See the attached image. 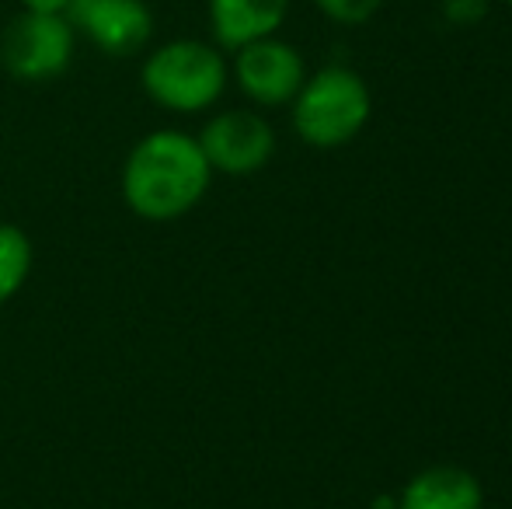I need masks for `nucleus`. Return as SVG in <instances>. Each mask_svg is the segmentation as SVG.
Listing matches in <instances>:
<instances>
[{"label": "nucleus", "mask_w": 512, "mask_h": 509, "mask_svg": "<svg viewBox=\"0 0 512 509\" xmlns=\"http://www.w3.org/2000/svg\"><path fill=\"white\" fill-rule=\"evenodd\" d=\"M206 7L216 46L227 53L244 42L276 35L290 14V0H206Z\"/></svg>", "instance_id": "obj_8"}, {"label": "nucleus", "mask_w": 512, "mask_h": 509, "mask_svg": "<svg viewBox=\"0 0 512 509\" xmlns=\"http://www.w3.org/2000/svg\"><path fill=\"white\" fill-rule=\"evenodd\" d=\"M297 136L307 147L338 150L352 143L373 116V95L352 67L331 63L307 74L304 88L290 102Z\"/></svg>", "instance_id": "obj_3"}, {"label": "nucleus", "mask_w": 512, "mask_h": 509, "mask_svg": "<svg viewBox=\"0 0 512 509\" xmlns=\"http://www.w3.org/2000/svg\"><path fill=\"white\" fill-rule=\"evenodd\" d=\"M196 140L203 147L213 175L216 171L234 178L255 175L276 154V129L269 126V119L251 109L216 112Z\"/></svg>", "instance_id": "obj_6"}, {"label": "nucleus", "mask_w": 512, "mask_h": 509, "mask_svg": "<svg viewBox=\"0 0 512 509\" xmlns=\"http://www.w3.org/2000/svg\"><path fill=\"white\" fill-rule=\"evenodd\" d=\"M67 7L70 0H21V11H32V14H63L67 18Z\"/></svg>", "instance_id": "obj_13"}, {"label": "nucleus", "mask_w": 512, "mask_h": 509, "mask_svg": "<svg viewBox=\"0 0 512 509\" xmlns=\"http://www.w3.org/2000/svg\"><path fill=\"white\" fill-rule=\"evenodd\" d=\"M443 14L450 25H478L488 14V0H443Z\"/></svg>", "instance_id": "obj_12"}, {"label": "nucleus", "mask_w": 512, "mask_h": 509, "mask_svg": "<svg viewBox=\"0 0 512 509\" xmlns=\"http://www.w3.org/2000/svg\"><path fill=\"white\" fill-rule=\"evenodd\" d=\"M230 77L244 98H251L262 109H279V105H290L304 88L307 63L297 46L283 42L279 35H265V39L234 49Z\"/></svg>", "instance_id": "obj_5"}, {"label": "nucleus", "mask_w": 512, "mask_h": 509, "mask_svg": "<svg viewBox=\"0 0 512 509\" xmlns=\"http://www.w3.org/2000/svg\"><path fill=\"white\" fill-rule=\"evenodd\" d=\"M35 265L32 238L18 224H0V304L18 297Z\"/></svg>", "instance_id": "obj_10"}, {"label": "nucleus", "mask_w": 512, "mask_h": 509, "mask_svg": "<svg viewBox=\"0 0 512 509\" xmlns=\"http://www.w3.org/2000/svg\"><path fill=\"white\" fill-rule=\"evenodd\" d=\"M67 21L108 56H133L154 32V14L143 0H70Z\"/></svg>", "instance_id": "obj_7"}, {"label": "nucleus", "mask_w": 512, "mask_h": 509, "mask_svg": "<svg viewBox=\"0 0 512 509\" xmlns=\"http://www.w3.org/2000/svg\"><path fill=\"white\" fill-rule=\"evenodd\" d=\"M213 182L203 147L182 129H154L133 143L122 164V199L136 217L168 224L192 213Z\"/></svg>", "instance_id": "obj_1"}, {"label": "nucleus", "mask_w": 512, "mask_h": 509, "mask_svg": "<svg viewBox=\"0 0 512 509\" xmlns=\"http://www.w3.org/2000/svg\"><path fill=\"white\" fill-rule=\"evenodd\" d=\"M77 49V28L63 14L21 11L0 39V63L11 77L28 84L67 74Z\"/></svg>", "instance_id": "obj_4"}, {"label": "nucleus", "mask_w": 512, "mask_h": 509, "mask_svg": "<svg viewBox=\"0 0 512 509\" xmlns=\"http://www.w3.org/2000/svg\"><path fill=\"white\" fill-rule=\"evenodd\" d=\"M230 81V63L216 42L171 39L143 60L140 84L154 105L178 116L213 109Z\"/></svg>", "instance_id": "obj_2"}, {"label": "nucleus", "mask_w": 512, "mask_h": 509, "mask_svg": "<svg viewBox=\"0 0 512 509\" xmlns=\"http://www.w3.org/2000/svg\"><path fill=\"white\" fill-rule=\"evenodd\" d=\"M506 4H509V11H512V0H506Z\"/></svg>", "instance_id": "obj_14"}, {"label": "nucleus", "mask_w": 512, "mask_h": 509, "mask_svg": "<svg viewBox=\"0 0 512 509\" xmlns=\"http://www.w3.org/2000/svg\"><path fill=\"white\" fill-rule=\"evenodd\" d=\"M398 509H485V489L460 464H432L401 489Z\"/></svg>", "instance_id": "obj_9"}, {"label": "nucleus", "mask_w": 512, "mask_h": 509, "mask_svg": "<svg viewBox=\"0 0 512 509\" xmlns=\"http://www.w3.org/2000/svg\"><path fill=\"white\" fill-rule=\"evenodd\" d=\"M314 7L335 25H366L384 7V0H314Z\"/></svg>", "instance_id": "obj_11"}]
</instances>
